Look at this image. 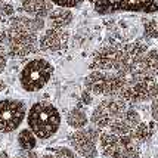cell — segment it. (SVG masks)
I'll return each mask as SVG.
<instances>
[{
	"label": "cell",
	"mask_w": 158,
	"mask_h": 158,
	"mask_svg": "<svg viewBox=\"0 0 158 158\" xmlns=\"http://www.w3.org/2000/svg\"><path fill=\"white\" fill-rule=\"evenodd\" d=\"M142 121H143V120L140 117V114H139L135 108H130V106H129L127 110L124 111V112H121V114L111 123V126L108 127L106 131L114 133V135H118V136H129V138H130V135L135 131V129H136Z\"/></svg>",
	"instance_id": "cell-13"
},
{
	"label": "cell",
	"mask_w": 158,
	"mask_h": 158,
	"mask_svg": "<svg viewBox=\"0 0 158 158\" xmlns=\"http://www.w3.org/2000/svg\"><path fill=\"white\" fill-rule=\"evenodd\" d=\"M39 158H56V155L52 152V149L49 148V149H46L43 154H40V155H39Z\"/></svg>",
	"instance_id": "cell-28"
},
{
	"label": "cell",
	"mask_w": 158,
	"mask_h": 158,
	"mask_svg": "<svg viewBox=\"0 0 158 158\" xmlns=\"http://www.w3.org/2000/svg\"><path fill=\"white\" fill-rule=\"evenodd\" d=\"M16 142H18L21 151H34L35 146H37V138L28 127L19 130L18 136H16Z\"/></svg>",
	"instance_id": "cell-18"
},
{
	"label": "cell",
	"mask_w": 158,
	"mask_h": 158,
	"mask_svg": "<svg viewBox=\"0 0 158 158\" xmlns=\"http://www.w3.org/2000/svg\"><path fill=\"white\" fill-rule=\"evenodd\" d=\"M73 19H74V14H73L71 9H67V7L56 6L48 15L49 27H53V28H64V30H67V27L71 25Z\"/></svg>",
	"instance_id": "cell-16"
},
{
	"label": "cell",
	"mask_w": 158,
	"mask_h": 158,
	"mask_svg": "<svg viewBox=\"0 0 158 158\" xmlns=\"http://www.w3.org/2000/svg\"><path fill=\"white\" fill-rule=\"evenodd\" d=\"M99 154L103 158H139L140 143L129 136L102 131L99 138Z\"/></svg>",
	"instance_id": "cell-6"
},
{
	"label": "cell",
	"mask_w": 158,
	"mask_h": 158,
	"mask_svg": "<svg viewBox=\"0 0 158 158\" xmlns=\"http://www.w3.org/2000/svg\"><path fill=\"white\" fill-rule=\"evenodd\" d=\"M7 53L6 50H5V48H0V74L6 69V65H7Z\"/></svg>",
	"instance_id": "cell-23"
},
{
	"label": "cell",
	"mask_w": 158,
	"mask_h": 158,
	"mask_svg": "<svg viewBox=\"0 0 158 158\" xmlns=\"http://www.w3.org/2000/svg\"><path fill=\"white\" fill-rule=\"evenodd\" d=\"M67 124L73 130H80V129L87 127L89 117H87L86 111L83 110L81 106H76L67 114Z\"/></svg>",
	"instance_id": "cell-17"
},
{
	"label": "cell",
	"mask_w": 158,
	"mask_h": 158,
	"mask_svg": "<svg viewBox=\"0 0 158 158\" xmlns=\"http://www.w3.org/2000/svg\"><path fill=\"white\" fill-rule=\"evenodd\" d=\"M149 111H151V117L154 121L158 123V96L151 102V106H149Z\"/></svg>",
	"instance_id": "cell-24"
},
{
	"label": "cell",
	"mask_w": 158,
	"mask_h": 158,
	"mask_svg": "<svg viewBox=\"0 0 158 158\" xmlns=\"http://www.w3.org/2000/svg\"><path fill=\"white\" fill-rule=\"evenodd\" d=\"M80 99H81V103H84V105H90V103L93 102V95L90 93L89 90L84 89L81 92V98H80Z\"/></svg>",
	"instance_id": "cell-26"
},
{
	"label": "cell",
	"mask_w": 158,
	"mask_h": 158,
	"mask_svg": "<svg viewBox=\"0 0 158 158\" xmlns=\"http://www.w3.org/2000/svg\"><path fill=\"white\" fill-rule=\"evenodd\" d=\"M27 106L18 99L0 101V133H12L18 130L27 117Z\"/></svg>",
	"instance_id": "cell-10"
},
{
	"label": "cell",
	"mask_w": 158,
	"mask_h": 158,
	"mask_svg": "<svg viewBox=\"0 0 158 158\" xmlns=\"http://www.w3.org/2000/svg\"><path fill=\"white\" fill-rule=\"evenodd\" d=\"M143 37L145 39H158V24L155 19H143Z\"/></svg>",
	"instance_id": "cell-19"
},
{
	"label": "cell",
	"mask_w": 158,
	"mask_h": 158,
	"mask_svg": "<svg viewBox=\"0 0 158 158\" xmlns=\"http://www.w3.org/2000/svg\"><path fill=\"white\" fill-rule=\"evenodd\" d=\"M12 158H39V154L35 151H19Z\"/></svg>",
	"instance_id": "cell-25"
},
{
	"label": "cell",
	"mask_w": 158,
	"mask_h": 158,
	"mask_svg": "<svg viewBox=\"0 0 158 158\" xmlns=\"http://www.w3.org/2000/svg\"><path fill=\"white\" fill-rule=\"evenodd\" d=\"M5 89H6V83H5V80L0 77V93H2Z\"/></svg>",
	"instance_id": "cell-29"
},
{
	"label": "cell",
	"mask_w": 158,
	"mask_h": 158,
	"mask_svg": "<svg viewBox=\"0 0 158 158\" xmlns=\"http://www.w3.org/2000/svg\"><path fill=\"white\" fill-rule=\"evenodd\" d=\"M28 129L34 133L37 139H49L58 133L62 123L61 112L55 105L44 101L35 102L27 111Z\"/></svg>",
	"instance_id": "cell-3"
},
{
	"label": "cell",
	"mask_w": 158,
	"mask_h": 158,
	"mask_svg": "<svg viewBox=\"0 0 158 158\" xmlns=\"http://www.w3.org/2000/svg\"><path fill=\"white\" fill-rule=\"evenodd\" d=\"M7 40L5 44L7 56L24 59L39 50V34L44 28V19L27 15H14L6 22Z\"/></svg>",
	"instance_id": "cell-2"
},
{
	"label": "cell",
	"mask_w": 158,
	"mask_h": 158,
	"mask_svg": "<svg viewBox=\"0 0 158 158\" xmlns=\"http://www.w3.org/2000/svg\"><path fill=\"white\" fill-rule=\"evenodd\" d=\"M7 40V27L6 25H0V48H5Z\"/></svg>",
	"instance_id": "cell-27"
},
{
	"label": "cell",
	"mask_w": 158,
	"mask_h": 158,
	"mask_svg": "<svg viewBox=\"0 0 158 158\" xmlns=\"http://www.w3.org/2000/svg\"><path fill=\"white\" fill-rule=\"evenodd\" d=\"M53 76V65L44 58H34L25 62L19 73V84L25 92H39L44 89Z\"/></svg>",
	"instance_id": "cell-5"
},
{
	"label": "cell",
	"mask_w": 158,
	"mask_h": 158,
	"mask_svg": "<svg viewBox=\"0 0 158 158\" xmlns=\"http://www.w3.org/2000/svg\"><path fill=\"white\" fill-rule=\"evenodd\" d=\"M0 158H9V157H7V154L5 151H0Z\"/></svg>",
	"instance_id": "cell-30"
},
{
	"label": "cell",
	"mask_w": 158,
	"mask_h": 158,
	"mask_svg": "<svg viewBox=\"0 0 158 158\" xmlns=\"http://www.w3.org/2000/svg\"><path fill=\"white\" fill-rule=\"evenodd\" d=\"M53 5H56L58 7H67V9H71V7H76L78 5H81L84 0H50Z\"/></svg>",
	"instance_id": "cell-22"
},
{
	"label": "cell",
	"mask_w": 158,
	"mask_h": 158,
	"mask_svg": "<svg viewBox=\"0 0 158 158\" xmlns=\"http://www.w3.org/2000/svg\"><path fill=\"white\" fill-rule=\"evenodd\" d=\"M130 77H158V50L157 49H148L145 55L140 58L136 69L133 71Z\"/></svg>",
	"instance_id": "cell-14"
},
{
	"label": "cell",
	"mask_w": 158,
	"mask_h": 158,
	"mask_svg": "<svg viewBox=\"0 0 158 158\" xmlns=\"http://www.w3.org/2000/svg\"><path fill=\"white\" fill-rule=\"evenodd\" d=\"M143 41H114L99 48L90 61L92 71H110L130 77L148 50Z\"/></svg>",
	"instance_id": "cell-1"
},
{
	"label": "cell",
	"mask_w": 158,
	"mask_h": 158,
	"mask_svg": "<svg viewBox=\"0 0 158 158\" xmlns=\"http://www.w3.org/2000/svg\"><path fill=\"white\" fill-rule=\"evenodd\" d=\"M96 9L101 14L114 10H136V12H155L158 0H96Z\"/></svg>",
	"instance_id": "cell-12"
},
{
	"label": "cell",
	"mask_w": 158,
	"mask_h": 158,
	"mask_svg": "<svg viewBox=\"0 0 158 158\" xmlns=\"http://www.w3.org/2000/svg\"><path fill=\"white\" fill-rule=\"evenodd\" d=\"M19 9L27 16L44 19L53 9V3L50 0H19Z\"/></svg>",
	"instance_id": "cell-15"
},
{
	"label": "cell",
	"mask_w": 158,
	"mask_h": 158,
	"mask_svg": "<svg viewBox=\"0 0 158 158\" xmlns=\"http://www.w3.org/2000/svg\"><path fill=\"white\" fill-rule=\"evenodd\" d=\"M158 96V80L149 77H127L120 99L129 105L152 102Z\"/></svg>",
	"instance_id": "cell-7"
},
{
	"label": "cell",
	"mask_w": 158,
	"mask_h": 158,
	"mask_svg": "<svg viewBox=\"0 0 158 158\" xmlns=\"http://www.w3.org/2000/svg\"><path fill=\"white\" fill-rule=\"evenodd\" d=\"M15 15V9L12 3H9L7 0H0V25L3 22H7Z\"/></svg>",
	"instance_id": "cell-20"
},
{
	"label": "cell",
	"mask_w": 158,
	"mask_h": 158,
	"mask_svg": "<svg viewBox=\"0 0 158 158\" xmlns=\"http://www.w3.org/2000/svg\"><path fill=\"white\" fill-rule=\"evenodd\" d=\"M50 149L56 155V158H78V155L68 146H56V148H50Z\"/></svg>",
	"instance_id": "cell-21"
},
{
	"label": "cell",
	"mask_w": 158,
	"mask_h": 158,
	"mask_svg": "<svg viewBox=\"0 0 158 158\" xmlns=\"http://www.w3.org/2000/svg\"><path fill=\"white\" fill-rule=\"evenodd\" d=\"M69 43V33L64 28L49 27L39 34V50L49 55L64 53Z\"/></svg>",
	"instance_id": "cell-11"
},
{
	"label": "cell",
	"mask_w": 158,
	"mask_h": 158,
	"mask_svg": "<svg viewBox=\"0 0 158 158\" xmlns=\"http://www.w3.org/2000/svg\"><path fill=\"white\" fill-rule=\"evenodd\" d=\"M130 105L124 102L120 98H103L101 102L93 108L90 114V123L93 127L99 129L101 131L108 130V127L115 118L124 112Z\"/></svg>",
	"instance_id": "cell-8"
},
{
	"label": "cell",
	"mask_w": 158,
	"mask_h": 158,
	"mask_svg": "<svg viewBox=\"0 0 158 158\" xmlns=\"http://www.w3.org/2000/svg\"><path fill=\"white\" fill-rule=\"evenodd\" d=\"M102 131L96 127H84L80 130L69 133L68 140L71 149L78 157L83 158H98L99 157V138Z\"/></svg>",
	"instance_id": "cell-9"
},
{
	"label": "cell",
	"mask_w": 158,
	"mask_h": 158,
	"mask_svg": "<svg viewBox=\"0 0 158 158\" xmlns=\"http://www.w3.org/2000/svg\"><path fill=\"white\" fill-rule=\"evenodd\" d=\"M127 77L110 73V71H90L84 78V89L93 96L101 98H120Z\"/></svg>",
	"instance_id": "cell-4"
}]
</instances>
